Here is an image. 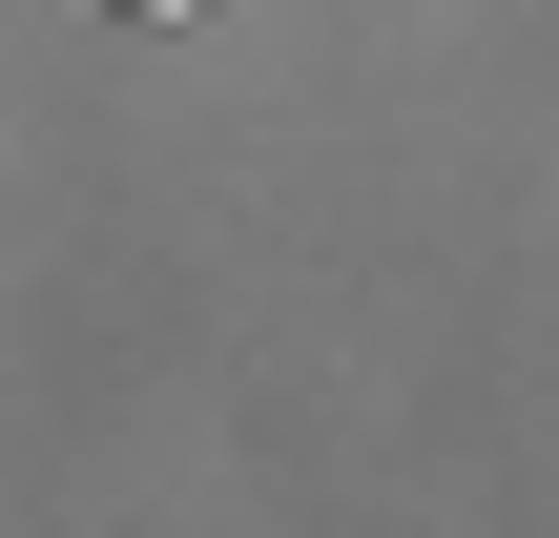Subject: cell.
<instances>
[{
    "mask_svg": "<svg viewBox=\"0 0 559 538\" xmlns=\"http://www.w3.org/2000/svg\"><path fill=\"white\" fill-rule=\"evenodd\" d=\"M104 21H187V0H104Z\"/></svg>",
    "mask_w": 559,
    "mask_h": 538,
    "instance_id": "cell-1",
    "label": "cell"
}]
</instances>
